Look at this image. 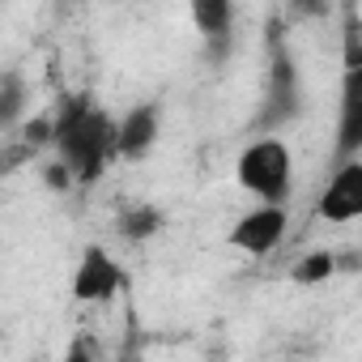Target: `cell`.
<instances>
[{"label": "cell", "instance_id": "1", "mask_svg": "<svg viewBox=\"0 0 362 362\" xmlns=\"http://www.w3.org/2000/svg\"><path fill=\"white\" fill-rule=\"evenodd\" d=\"M52 153L73 170V184L90 188L115 158V119L90 98V90L64 94L52 115Z\"/></svg>", "mask_w": 362, "mask_h": 362}, {"label": "cell", "instance_id": "2", "mask_svg": "<svg viewBox=\"0 0 362 362\" xmlns=\"http://www.w3.org/2000/svg\"><path fill=\"white\" fill-rule=\"evenodd\" d=\"M264 47H269V69H264V94L252 115V132H277L303 115V69L290 47L286 18H269L264 26Z\"/></svg>", "mask_w": 362, "mask_h": 362}, {"label": "cell", "instance_id": "3", "mask_svg": "<svg viewBox=\"0 0 362 362\" xmlns=\"http://www.w3.org/2000/svg\"><path fill=\"white\" fill-rule=\"evenodd\" d=\"M235 179L256 201H286L290 197V179H294L290 145L277 132H256V141H247L239 162H235Z\"/></svg>", "mask_w": 362, "mask_h": 362}, {"label": "cell", "instance_id": "4", "mask_svg": "<svg viewBox=\"0 0 362 362\" xmlns=\"http://www.w3.org/2000/svg\"><path fill=\"white\" fill-rule=\"evenodd\" d=\"M286 230H290L286 201H260L256 209H247V214L230 226L226 243H230L235 252H243V256L260 260V256H269V252H277V247H281Z\"/></svg>", "mask_w": 362, "mask_h": 362}, {"label": "cell", "instance_id": "5", "mask_svg": "<svg viewBox=\"0 0 362 362\" xmlns=\"http://www.w3.org/2000/svg\"><path fill=\"white\" fill-rule=\"evenodd\" d=\"M128 286V273L124 264L103 247V243H90L77 260V273H73V298L86 307H98V303H111L119 290Z\"/></svg>", "mask_w": 362, "mask_h": 362}, {"label": "cell", "instance_id": "6", "mask_svg": "<svg viewBox=\"0 0 362 362\" xmlns=\"http://www.w3.org/2000/svg\"><path fill=\"white\" fill-rule=\"evenodd\" d=\"M315 214L332 226H349L362 218V158H341L328 188L320 192Z\"/></svg>", "mask_w": 362, "mask_h": 362}, {"label": "cell", "instance_id": "7", "mask_svg": "<svg viewBox=\"0 0 362 362\" xmlns=\"http://www.w3.org/2000/svg\"><path fill=\"white\" fill-rule=\"evenodd\" d=\"M162 132V103H136L124 111V119H115V158L124 162H141Z\"/></svg>", "mask_w": 362, "mask_h": 362}, {"label": "cell", "instance_id": "8", "mask_svg": "<svg viewBox=\"0 0 362 362\" xmlns=\"http://www.w3.org/2000/svg\"><path fill=\"white\" fill-rule=\"evenodd\" d=\"M337 162L362 153V69H345L341 77V119H337Z\"/></svg>", "mask_w": 362, "mask_h": 362}, {"label": "cell", "instance_id": "9", "mask_svg": "<svg viewBox=\"0 0 362 362\" xmlns=\"http://www.w3.org/2000/svg\"><path fill=\"white\" fill-rule=\"evenodd\" d=\"M192 26L214 60H226L235 35V0H192Z\"/></svg>", "mask_w": 362, "mask_h": 362}, {"label": "cell", "instance_id": "10", "mask_svg": "<svg viewBox=\"0 0 362 362\" xmlns=\"http://www.w3.org/2000/svg\"><path fill=\"white\" fill-rule=\"evenodd\" d=\"M162 226H166V214L149 201H132L115 214V235L124 243H149V239L162 235Z\"/></svg>", "mask_w": 362, "mask_h": 362}, {"label": "cell", "instance_id": "11", "mask_svg": "<svg viewBox=\"0 0 362 362\" xmlns=\"http://www.w3.org/2000/svg\"><path fill=\"white\" fill-rule=\"evenodd\" d=\"M30 107V81L22 69H5L0 73V132H13L26 119Z\"/></svg>", "mask_w": 362, "mask_h": 362}, {"label": "cell", "instance_id": "12", "mask_svg": "<svg viewBox=\"0 0 362 362\" xmlns=\"http://www.w3.org/2000/svg\"><path fill=\"white\" fill-rule=\"evenodd\" d=\"M337 277V252L332 247H315V252H303L290 269V281L294 286H324Z\"/></svg>", "mask_w": 362, "mask_h": 362}, {"label": "cell", "instance_id": "13", "mask_svg": "<svg viewBox=\"0 0 362 362\" xmlns=\"http://www.w3.org/2000/svg\"><path fill=\"white\" fill-rule=\"evenodd\" d=\"M43 149L39 145H30L22 132H13L9 141H0V179H9V175H18L26 162H35Z\"/></svg>", "mask_w": 362, "mask_h": 362}, {"label": "cell", "instance_id": "14", "mask_svg": "<svg viewBox=\"0 0 362 362\" xmlns=\"http://www.w3.org/2000/svg\"><path fill=\"white\" fill-rule=\"evenodd\" d=\"M290 18H303V22H324L332 13V0H286Z\"/></svg>", "mask_w": 362, "mask_h": 362}, {"label": "cell", "instance_id": "15", "mask_svg": "<svg viewBox=\"0 0 362 362\" xmlns=\"http://www.w3.org/2000/svg\"><path fill=\"white\" fill-rule=\"evenodd\" d=\"M43 184H47V188H56V192H69V188H77V184H73V170H69V166H64L56 153L43 162Z\"/></svg>", "mask_w": 362, "mask_h": 362}, {"label": "cell", "instance_id": "16", "mask_svg": "<svg viewBox=\"0 0 362 362\" xmlns=\"http://www.w3.org/2000/svg\"><path fill=\"white\" fill-rule=\"evenodd\" d=\"M69 358H73V362H77V358H98V341H94V337H81V341L69 349Z\"/></svg>", "mask_w": 362, "mask_h": 362}]
</instances>
